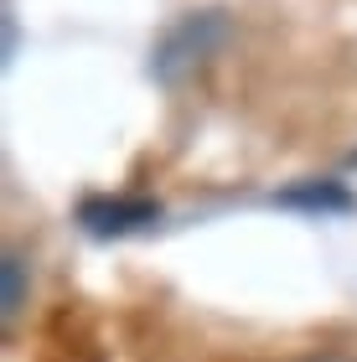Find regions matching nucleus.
I'll list each match as a JSON object with an SVG mask.
<instances>
[{"mask_svg":"<svg viewBox=\"0 0 357 362\" xmlns=\"http://www.w3.org/2000/svg\"><path fill=\"white\" fill-rule=\"evenodd\" d=\"M83 218L99 228V233H124V228H135V223H151L156 207L151 202H88Z\"/></svg>","mask_w":357,"mask_h":362,"instance_id":"nucleus-1","label":"nucleus"},{"mask_svg":"<svg viewBox=\"0 0 357 362\" xmlns=\"http://www.w3.org/2000/svg\"><path fill=\"white\" fill-rule=\"evenodd\" d=\"M26 305V264L21 254H6V321Z\"/></svg>","mask_w":357,"mask_h":362,"instance_id":"nucleus-2","label":"nucleus"},{"mask_svg":"<svg viewBox=\"0 0 357 362\" xmlns=\"http://www.w3.org/2000/svg\"><path fill=\"white\" fill-rule=\"evenodd\" d=\"M316 362H336V357H316Z\"/></svg>","mask_w":357,"mask_h":362,"instance_id":"nucleus-3","label":"nucleus"}]
</instances>
